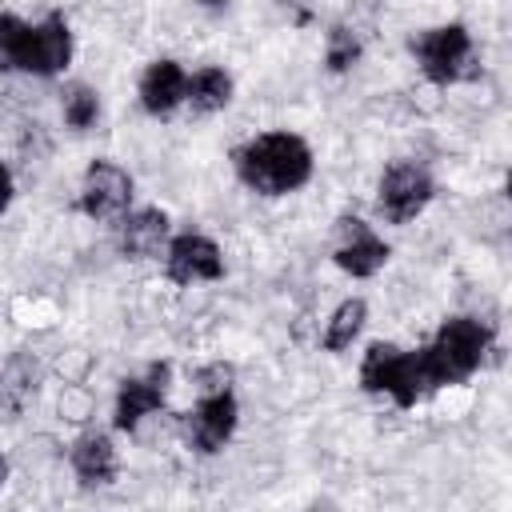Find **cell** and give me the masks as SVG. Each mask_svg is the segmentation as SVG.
<instances>
[{
    "instance_id": "cell-10",
    "label": "cell",
    "mask_w": 512,
    "mask_h": 512,
    "mask_svg": "<svg viewBox=\"0 0 512 512\" xmlns=\"http://www.w3.org/2000/svg\"><path fill=\"white\" fill-rule=\"evenodd\" d=\"M72 60V32H68V20L60 12H48L36 32H32V60H28V72L36 76H56L64 64Z\"/></svg>"
},
{
    "instance_id": "cell-4",
    "label": "cell",
    "mask_w": 512,
    "mask_h": 512,
    "mask_svg": "<svg viewBox=\"0 0 512 512\" xmlns=\"http://www.w3.org/2000/svg\"><path fill=\"white\" fill-rule=\"evenodd\" d=\"M432 200V176L416 164V160H400L380 176L376 188V212L388 224H408L412 216L424 212V204Z\"/></svg>"
},
{
    "instance_id": "cell-15",
    "label": "cell",
    "mask_w": 512,
    "mask_h": 512,
    "mask_svg": "<svg viewBox=\"0 0 512 512\" xmlns=\"http://www.w3.org/2000/svg\"><path fill=\"white\" fill-rule=\"evenodd\" d=\"M32 32H36V24H24L20 16L0 12V68L4 72H28Z\"/></svg>"
},
{
    "instance_id": "cell-22",
    "label": "cell",
    "mask_w": 512,
    "mask_h": 512,
    "mask_svg": "<svg viewBox=\"0 0 512 512\" xmlns=\"http://www.w3.org/2000/svg\"><path fill=\"white\" fill-rule=\"evenodd\" d=\"M12 204V176H8V168L0 164V212Z\"/></svg>"
},
{
    "instance_id": "cell-11",
    "label": "cell",
    "mask_w": 512,
    "mask_h": 512,
    "mask_svg": "<svg viewBox=\"0 0 512 512\" xmlns=\"http://www.w3.org/2000/svg\"><path fill=\"white\" fill-rule=\"evenodd\" d=\"M184 88H188V76L176 60H152L140 76V104L152 116H168L184 100Z\"/></svg>"
},
{
    "instance_id": "cell-14",
    "label": "cell",
    "mask_w": 512,
    "mask_h": 512,
    "mask_svg": "<svg viewBox=\"0 0 512 512\" xmlns=\"http://www.w3.org/2000/svg\"><path fill=\"white\" fill-rule=\"evenodd\" d=\"M36 380H40L36 360L28 352H16L4 364V372H0V408L12 412V416H20L32 404V396H36Z\"/></svg>"
},
{
    "instance_id": "cell-23",
    "label": "cell",
    "mask_w": 512,
    "mask_h": 512,
    "mask_svg": "<svg viewBox=\"0 0 512 512\" xmlns=\"http://www.w3.org/2000/svg\"><path fill=\"white\" fill-rule=\"evenodd\" d=\"M4 480H8V460L0 456V488H4Z\"/></svg>"
},
{
    "instance_id": "cell-16",
    "label": "cell",
    "mask_w": 512,
    "mask_h": 512,
    "mask_svg": "<svg viewBox=\"0 0 512 512\" xmlns=\"http://www.w3.org/2000/svg\"><path fill=\"white\" fill-rule=\"evenodd\" d=\"M184 100L196 108V112H220L228 100H232V76L224 68H200L188 88H184Z\"/></svg>"
},
{
    "instance_id": "cell-21",
    "label": "cell",
    "mask_w": 512,
    "mask_h": 512,
    "mask_svg": "<svg viewBox=\"0 0 512 512\" xmlns=\"http://www.w3.org/2000/svg\"><path fill=\"white\" fill-rule=\"evenodd\" d=\"M200 380H204V392H220V388H228L232 368H228V364H216V368H208Z\"/></svg>"
},
{
    "instance_id": "cell-7",
    "label": "cell",
    "mask_w": 512,
    "mask_h": 512,
    "mask_svg": "<svg viewBox=\"0 0 512 512\" xmlns=\"http://www.w3.org/2000/svg\"><path fill=\"white\" fill-rule=\"evenodd\" d=\"M332 260L348 276H372V272L384 268L388 244L360 216H340L336 220V252H332Z\"/></svg>"
},
{
    "instance_id": "cell-20",
    "label": "cell",
    "mask_w": 512,
    "mask_h": 512,
    "mask_svg": "<svg viewBox=\"0 0 512 512\" xmlns=\"http://www.w3.org/2000/svg\"><path fill=\"white\" fill-rule=\"evenodd\" d=\"M356 56H360V40L348 28H332L328 32V48H324V64L332 72H348L356 64Z\"/></svg>"
},
{
    "instance_id": "cell-19",
    "label": "cell",
    "mask_w": 512,
    "mask_h": 512,
    "mask_svg": "<svg viewBox=\"0 0 512 512\" xmlns=\"http://www.w3.org/2000/svg\"><path fill=\"white\" fill-rule=\"evenodd\" d=\"M96 116H100V100H96L92 88L80 84V88H72V92L64 96V124H68V128L84 132V128L96 124Z\"/></svg>"
},
{
    "instance_id": "cell-18",
    "label": "cell",
    "mask_w": 512,
    "mask_h": 512,
    "mask_svg": "<svg viewBox=\"0 0 512 512\" xmlns=\"http://www.w3.org/2000/svg\"><path fill=\"white\" fill-rule=\"evenodd\" d=\"M396 360H400V348L396 344H384V340L368 344V352L360 360V384H364V392H388L392 372H396Z\"/></svg>"
},
{
    "instance_id": "cell-13",
    "label": "cell",
    "mask_w": 512,
    "mask_h": 512,
    "mask_svg": "<svg viewBox=\"0 0 512 512\" xmlns=\"http://www.w3.org/2000/svg\"><path fill=\"white\" fill-rule=\"evenodd\" d=\"M72 468L80 476L84 488H100V484H112L116 480V448L104 432H84L76 444H72Z\"/></svg>"
},
{
    "instance_id": "cell-1",
    "label": "cell",
    "mask_w": 512,
    "mask_h": 512,
    "mask_svg": "<svg viewBox=\"0 0 512 512\" xmlns=\"http://www.w3.org/2000/svg\"><path fill=\"white\" fill-rule=\"evenodd\" d=\"M236 176L260 196H284L308 184L312 148L296 132H260L236 148Z\"/></svg>"
},
{
    "instance_id": "cell-3",
    "label": "cell",
    "mask_w": 512,
    "mask_h": 512,
    "mask_svg": "<svg viewBox=\"0 0 512 512\" xmlns=\"http://www.w3.org/2000/svg\"><path fill=\"white\" fill-rule=\"evenodd\" d=\"M412 56L420 60V68L432 84H456V80H472L480 72L476 52H472V36L464 24H440V28L416 32Z\"/></svg>"
},
{
    "instance_id": "cell-9",
    "label": "cell",
    "mask_w": 512,
    "mask_h": 512,
    "mask_svg": "<svg viewBox=\"0 0 512 512\" xmlns=\"http://www.w3.org/2000/svg\"><path fill=\"white\" fill-rule=\"evenodd\" d=\"M164 388H168V364H152L148 376L124 380L120 392H116V428L136 432L152 412H160Z\"/></svg>"
},
{
    "instance_id": "cell-12",
    "label": "cell",
    "mask_w": 512,
    "mask_h": 512,
    "mask_svg": "<svg viewBox=\"0 0 512 512\" xmlns=\"http://www.w3.org/2000/svg\"><path fill=\"white\" fill-rule=\"evenodd\" d=\"M168 244V216L160 208H140L120 216V252L132 260H148Z\"/></svg>"
},
{
    "instance_id": "cell-8",
    "label": "cell",
    "mask_w": 512,
    "mask_h": 512,
    "mask_svg": "<svg viewBox=\"0 0 512 512\" xmlns=\"http://www.w3.org/2000/svg\"><path fill=\"white\" fill-rule=\"evenodd\" d=\"M168 280L172 284H196V280H220L224 276V256L220 248L200 236V232H184L168 244Z\"/></svg>"
},
{
    "instance_id": "cell-24",
    "label": "cell",
    "mask_w": 512,
    "mask_h": 512,
    "mask_svg": "<svg viewBox=\"0 0 512 512\" xmlns=\"http://www.w3.org/2000/svg\"><path fill=\"white\" fill-rule=\"evenodd\" d=\"M204 8H220V4H228V0H200Z\"/></svg>"
},
{
    "instance_id": "cell-2",
    "label": "cell",
    "mask_w": 512,
    "mask_h": 512,
    "mask_svg": "<svg viewBox=\"0 0 512 512\" xmlns=\"http://www.w3.org/2000/svg\"><path fill=\"white\" fill-rule=\"evenodd\" d=\"M488 344H492L488 324H480V320H472V316H452V320H444L440 332H436V340L424 348L436 384H460V380H468V376L484 364Z\"/></svg>"
},
{
    "instance_id": "cell-17",
    "label": "cell",
    "mask_w": 512,
    "mask_h": 512,
    "mask_svg": "<svg viewBox=\"0 0 512 512\" xmlns=\"http://www.w3.org/2000/svg\"><path fill=\"white\" fill-rule=\"evenodd\" d=\"M364 320H368V304H364L360 296L344 300V304L332 312L328 328H324V348H328V352H344V348H348V344L360 336Z\"/></svg>"
},
{
    "instance_id": "cell-5",
    "label": "cell",
    "mask_w": 512,
    "mask_h": 512,
    "mask_svg": "<svg viewBox=\"0 0 512 512\" xmlns=\"http://www.w3.org/2000/svg\"><path fill=\"white\" fill-rule=\"evenodd\" d=\"M180 432H184L188 448H196V452H204V456L220 452V448L228 444V436L236 432V400H232V392H228V388L204 392L200 404H196L192 412H184Z\"/></svg>"
},
{
    "instance_id": "cell-6",
    "label": "cell",
    "mask_w": 512,
    "mask_h": 512,
    "mask_svg": "<svg viewBox=\"0 0 512 512\" xmlns=\"http://www.w3.org/2000/svg\"><path fill=\"white\" fill-rule=\"evenodd\" d=\"M132 200V176L112 160H92L80 184V208L92 220H120Z\"/></svg>"
}]
</instances>
